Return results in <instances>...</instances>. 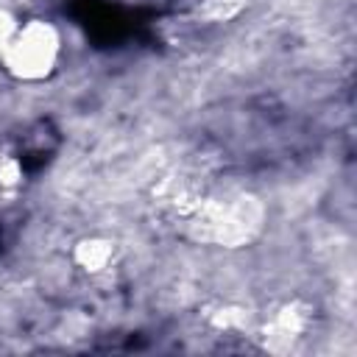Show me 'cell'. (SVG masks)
Listing matches in <instances>:
<instances>
[{"label": "cell", "instance_id": "1", "mask_svg": "<svg viewBox=\"0 0 357 357\" xmlns=\"http://www.w3.org/2000/svg\"><path fill=\"white\" fill-rule=\"evenodd\" d=\"M176 212L190 240L215 248H243L265 229V204L251 192L181 195Z\"/></svg>", "mask_w": 357, "mask_h": 357}, {"label": "cell", "instance_id": "2", "mask_svg": "<svg viewBox=\"0 0 357 357\" xmlns=\"http://www.w3.org/2000/svg\"><path fill=\"white\" fill-rule=\"evenodd\" d=\"M64 56V33L47 17L20 20L0 67L17 84H42L56 75Z\"/></svg>", "mask_w": 357, "mask_h": 357}, {"label": "cell", "instance_id": "3", "mask_svg": "<svg viewBox=\"0 0 357 357\" xmlns=\"http://www.w3.org/2000/svg\"><path fill=\"white\" fill-rule=\"evenodd\" d=\"M307 326H310V307L298 298H290L276 304L265 315L259 326V337L268 351H287L298 337H304Z\"/></svg>", "mask_w": 357, "mask_h": 357}, {"label": "cell", "instance_id": "4", "mask_svg": "<svg viewBox=\"0 0 357 357\" xmlns=\"http://www.w3.org/2000/svg\"><path fill=\"white\" fill-rule=\"evenodd\" d=\"M117 254L120 245L109 234H84L70 245V262L75 265V271H81L89 279L109 273L117 262Z\"/></svg>", "mask_w": 357, "mask_h": 357}, {"label": "cell", "instance_id": "5", "mask_svg": "<svg viewBox=\"0 0 357 357\" xmlns=\"http://www.w3.org/2000/svg\"><path fill=\"white\" fill-rule=\"evenodd\" d=\"M251 0H198L195 17L206 25H229L245 14Z\"/></svg>", "mask_w": 357, "mask_h": 357}, {"label": "cell", "instance_id": "6", "mask_svg": "<svg viewBox=\"0 0 357 357\" xmlns=\"http://www.w3.org/2000/svg\"><path fill=\"white\" fill-rule=\"evenodd\" d=\"M206 321L212 329L223 332V335H237L243 329H248L251 324V315L243 304H234V301H223V304H215L209 312H206Z\"/></svg>", "mask_w": 357, "mask_h": 357}, {"label": "cell", "instance_id": "7", "mask_svg": "<svg viewBox=\"0 0 357 357\" xmlns=\"http://www.w3.org/2000/svg\"><path fill=\"white\" fill-rule=\"evenodd\" d=\"M22 184V165L17 156L0 151V190H17Z\"/></svg>", "mask_w": 357, "mask_h": 357}, {"label": "cell", "instance_id": "8", "mask_svg": "<svg viewBox=\"0 0 357 357\" xmlns=\"http://www.w3.org/2000/svg\"><path fill=\"white\" fill-rule=\"evenodd\" d=\"M17 25H20V17L0 0V59H3V53H6V47H8V42H11V36H14V31H17Z\"/></svg>", "mask_w": 357, "mask_h": 357}]
</instances>
